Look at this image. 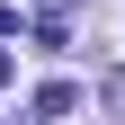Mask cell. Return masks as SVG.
<instances>
[{"label": "cell", "instance_id": "cell-2", "mask_svg": "<svg viewBox=\"0 0 125 125\" xmlns=\"http://www.w3.org/2000/svg\"><path fill=\"white\" fill-rule=\"evenodd\" d=\"M9 27H18V9H9V0H0V36H9Z\"/></svg>", "mask_w": 125, "mask_h": 125}, {"label": "cell", "instance_id": "cell-1", "mask_svg": "<svg viewBox=\"0 0 125 125\" xmlns=\"http://www.w3.org/2000/svg\"><path fill=\"white\" fill-rule=\"evenodd\" d=\"M72 107H81V89H72V81H45V89H36V125H54V116H72Z\"/></svg>", "mask_w": 125, "mask_h": 125}, {"label": "cell", "instance_id": "cell-3", "mask_svg": "<svg viewBox=\"0 0 125 125\" xmlns=\"http://www.w3.org/2000/svg\"><path fill=\"white\" fill-rule=\"evenodd\" d=\"M9 81H18V62H9V54H0V89H9Z\"/></svg>", "mask_w": 125, "mask_h": 125}]
</instances>
